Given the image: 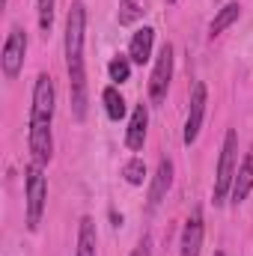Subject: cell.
I'll return each instance as SVG.
<instances>
[{
  "mask_svg": "<svg viewBox=\"0 0 253 256\" xmlns=\"http://www.w3.org/2000/svg\"><path fill=\"white\" fill-rule=\"evenodd\" d=\"M84 36H86V6L74 0L66 15V72L72 86L74 120L86 116V68H84Z\"/></svg>",
  "mask_w": 253,
  "mask_h": 256,
  "instance_id": "1",
  "label": "cell"
},
{
  "mask_svg": "<svg viewBox=\"0 0 253 256\" xmlns=\"http://www.w3.org/2000/svg\"><path fill=\"white\" fill-rule=\"evenodd\" d=\"M54 80L51 74H39L36 86H33V104H30V131H27V143L33 152L36 164H48L54 155V140H51V122H54Z\"/></svg>",
  "mask_w": 253,
  "mask_h": 256,
  "instance_id": "2",
  "label": "cell"
},
{
  "mask_svg": "<svg viewBox=\"0 0 253 256\" xmlns=\"http://www.w3.org/2000/svg\"><path fill=\"white\" fill-rule=\"evenodd\" d=\"M236 155H238V134L236 128L226 131L224 146H220V161H218V176H214V206H220L230 194H232V182H236Z\"/></svg>",
  "mask_w": 253,
  "mask_h": 256,
  "instance_id": "3",
  "label": "cell"
},
{
  "mask_svg": "<svg viewBox=\"0 0 253 256\" xmlns=\"http://www.w3.org/2000/svg\"><path fill=\"white\" fill-rule=\"evenodd\" d=\"M45 202H48V182L42 173V164H30L27 167V230L36 232L45 214Z\"/></svg>",
  "mask_w": 253,
  "mask_h": 256,
  "instance_id": "4",
  "label": "cell"
},
{
  "mask_svg": "<svg viewBox=\"0 0 253 256\" xmlns=\"http://www.w3.org/2000/svg\"><path fill=\"white\" fill-rule=\"evenodd\" d=\"M24 57H27V33L21 27H12L9 36H6V45H3V57H0V66H3V74L9 80H15L24 68Z\"/></svg>",
  "mask_w": 253,
  "mask_h": 256,
  "instance_id": "5",
  "label": "cell"
},
{
  "mask_svg": "<svg viewBox=\"0 0 253 256\" xmlns=\"http://www.w3.org/2000/svg\"><path fill=\"white\" fill-rule=\"evenodd\" d=\"M170 78H173V45H164L155 68H152V78H149V98L152 104H161L164 96H167V86H170Z\"/></svg>",
  "mask_w": 253,
  "mask_h": 256,
  "instance_id": "6",
  "label": "cell"
},
{
  "mask_svg": "<svg viewBox=\"0 0 253 256\" xmlns=\"http://www.w3.org/2000/svg\"><path fill=\"white\" fill-rule=\"evenodd\" d=\"M206 98H208V92H206V84L202 80H196L194 84V90H190V108H188V122H185V146H190L196 137H200V128H202V116H206Z\"/></svg>",
  "mask_w": 253,
  "mask_h": 256,
  "instance_id": "7",
  "label": "cell"
},
{
  "mask_svg": "<svg viewBox=\"0 0 253 256\" xmlns=\"http://www.w3.org/2000/svg\"><path fill=\"white\" fill-rule=\"evenodd\" d=\"M170 185H173V161L170 158H161L158 161V170L152 176V185H149V212L161 206V200L167 196Z\"/></svg>",
  "mask_w": 253,
  "mask_h": 256,
  "instance_id": "8",
  "label": "cell"
},
{
  "mask_svg": "<svg viewBox=\"0 0 253 256\" xmlns=\"http://www.w3.org/2000/svg\"><path fill=\"white\" fill-rule=\"evenodd\" d=\"M202 232H206V226H202V214H200V208H196V212L188 218L185 230H182L179 256H200V248H202Z\"/></svg>",
  "mask_w": 253,
  "mask_h": 256,
  "instance_id": "9",
  "label": "cell"
},
{
  "mask_svg": "<svg viewBox=\"0 0 253 256\" xmlns=\"http://www.w3.org/2000/svg\"><path fill=\"white\" fill-rule=\"evenodd\" d=\"M146 128H149V110H146V104H137L134 114H131L128 131H126V146L131 152H140V149H143V143H146Z\"/></svg>",
  "mask_w": 253,
  "mask_h": 256,
  "instance_id": "10",
  "label": "cell"
},
{
  "mask_svg": "<svg viewBox=\"0 0 253 256\" xmlns=\"http://www.w3.org/2000/svg\"><path fill=\"white\" fill-rule=\"evenodd\" d=\"M152 42H155V30H152V27H140V30H134L131 45H128V60L137 63V66H143L149 57H152Z\"/></svg>",
  "mask_w": 253,
  "mask_h": 256,
  "instance_id": "11",
  "label": "cell"
},
{
  "mask_svg": "<svg viewBox=\"0 0 253 256\" xmlns=\"http://www.w3.org/2000/svg\"><path fill=\"white\" fill-rule=\"evenodd\" d=\"M253 188V149L244 155V161L238 164V173H236V182H232V202L238 206V202H244L248 200V194Z\"/></svg>",
  "mask_w": 253,
  "mask_h": 256,
  "instance_id": "12",
  "label": "cell"
},
{
  "mask_svg": "<svg viewBox=\"0 0 253 256\" xmlns=\"http://www.w3.org/2000/svg\"><path fill=\"white\" fill-rule=\"evenodd\" d=\"M96 244H98V236H96L92 218H80V230H78V256H96Z\"/></svg>",
  "mask_w": 253,
  "mask_h": 256,
  "instance_id": "13",
  "label": "cell"
},
{
  "mask_svg": "<svg viewBox=\"0 0 253 256\" xmlns=\"http://www.w3.org/2000/svg\"><path fill=\"white\" fill-rule=\"evenodd\" d=\"M238 15H242V6H238V3H226V6H224L218 15H214V21L208 24V33H212V39H214V36H220V33H224L230 24H236V21H238Z\"/></svg>",
  "mask_w": 253,
  "mask_h": 256,
  "instance_id": "14",
  "label": "cell"
},
{
  "mask_svg": "<svg viewBox=\"0 0 253 256\" xmlns=\"http://www.w3.org/2000/svg\"><path fill=\"white\" fill-rule=\"evenodd\" d=\"M102 102H104V110H108V116L114 120V122H120L122 116H126V98H122V92L116 90V86H108L104 92H102Z\"/></svg>",
  "mask_w": 253,
  "mask_h": 256,
  "instance_id": "15",
  "label": "cell"
},
{
  "mask_svg": "<svg viewBox=\"0 0 253 256\" xmlns=\"http://www.w3.org/2000/svg\"><path fill=\"white\" fill-rule=\"evenodd\" d=\"M108 74H110V80L126 84L128 78H131V60H128V54H116V57L108 63Z\"/></svg>",
  "mask_w": 253,
  "mask_h": 256,
  "instance_id": "16",
  "label": "cell"
},
{
  "mask_svg": "<svg viewBox=\"0 0 253 256\" xmlns=\"http://www.w3.org/2000/svg\"><path fill=\"white\" fill-rule=\"evenodd\" d=\"M143 15V0H120V24L128 27Z\"/></svg>",
  "mask_w": 253,
  "mask_h": 256,
  "instance_id": "17",
  "label": "cell"
},
{
  "mask_svg": "<svg viewBox=\"0 0 253 256\" xmlns=\"http://www.w3.org/2000/svg\"><path fill=\"white\" fill-rule=\"evenodd\" d=\"M54 3L57 0H36V12H39V30L48 36L54 27Z\"/></svg>",
  "mask_w": 253,
  "mask_h": 256,
  "instance_id": "18",
  "label": "cell"
},
{
  "mask_svg": "<svg viewBox=\"0 0 253 256\" xmlns=\"http://www.w3.org/2000/svg\"><path fill=\"white\" fill-rule=\"evenodd\" d=\"M122 176H126L128 185H143V179H146V164H143V158H131L126 167H122Z\"/></svg>",
  "mask_w": 253,
  "mask_h": 256,
  "instance_id": "19",
  "label": "cell"
},
{
  "mask_svg": "<svg viewBox=\"0 0 253 256\" xmlns=\"http://www.w3.org/2000/svg\"><path fill=\"white\" fill-rule=\"evenodd\" d=\"M131 256H152V254H149V242L143 238V242H140V244L134 248V254H131Z\"/></svg>",
  "mask_w": 253,
  "mask_h": 256,
  "instance_id": "20",
  "label": "cell"
},
{
  "mask_svg": "<svg viewBox=\"0 0 253 256\" xmlns=\"http://www.w3.org/2000/svg\"><path fill=\"white\" fill-rule=\"evenodd\" d=\"M214 256H226V254H220V250H218V254H214Z\"/></svg>",
  "mask_w": 253,
  "mask_h": 256,
  "instance_id": "21",
  "label": "cell"
}]
</instances>
